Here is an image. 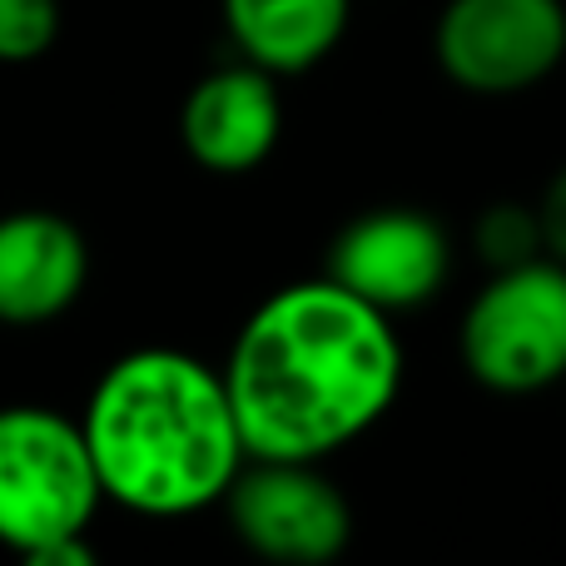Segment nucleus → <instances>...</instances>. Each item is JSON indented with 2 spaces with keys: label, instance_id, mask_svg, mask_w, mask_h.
<instances>
[{
  "label": "nucleus",
  "instance_id": "f03ea898",
  "mask_svg": "<svg viewBox=\"0 0 566 566\" xmlns=\"http://www.w3.org/2000/svg\"><path fill=\"white\" fill-rule=\"evenodd\" d=\"M80 432L105 497L139 517L214 507L249 462L224 373L179 348H135L109 363Z\"/></svg>",
  "mask_w": 566,
  "mask_h": 566
},
{
  "label": "nucleus",
  "instance_id": "9b49d317",
  "mask_svg": "<svg viewBox=\"0 0 566 566\" xmlns=\"http://www.w3.org/2000/svg\"><path fill=\"white\" fill-rule=\"evenodd\" d=\"M478 254L488 259V269H507V264H527L542 254V229H537V209L522 205H497L478 219Z\"/></svg>",
  "mask_w": 566,
  "mask_h": 566
},
{
  "label": "nucleus",
  "instance_id": "0eeeda50",
  "mask_svg": "<svg viewBox=\"0 0 566 566\" xmlns=\"http://www.w3.org/2000/svg\"><path fill=\"white\" fill-rule=\"evenodd\" d=\"M323 274L398 318L442 293L452 274V239L428 209L382 205L333 234Z\"/></svg>",
  "mask_w": 566,
  "mask_h": 566
},
{
  "label": "nucleus",
  "instance_id": "7ed1b4c3",
  "mask_svg": "<svg viewBox=\"0 0 566 566\" xmlns=\"http://www.w3.org/2000/svg\"><path fill=\"white\" fill-rule=\"evenodd\" d=\"M462 368L502 398H527L566 378V264L537 254L492 269L462 313Z\"/></svg>",
  "mask_w": 566,
  "mask_h": 566
},
{
  "label": "nucleus",
  "instance_id": "4468645a",
  "mask_svg": "<svg viewBox=\"0 0 566 566\" xmlns=\"http://www.w3.org/2000/svg\"><path fill=\"white\" fill-rule=\"evenodd\" d=\"M20 566H99V557L85 542V532H75V537H55V542H40V547L20 552Z\"/></svg>",
  "mask_w": 566,
  "mask_h": 566
},
{
  "label": "nucleus",
  "instance_id": "1a4fd4ad",
  "mask_svg": "<svg viewBox=\"0 0 566 566\" xmlns=\"http://www.w3.org/2000/svg\"><path fill=\"white\" fill-rule=\"evenodd\" d=\"M90 279L85 234L55 209L0 219V323H50L75 308Z\"/></svg>",
  "mask_w": 566,
  "mask_h": 566
},
{
  "label": "nucleus",
  "instance_id": "9d476101",
  "mask_svg": "<svg viewBox=\"0 0 566 566\" xmlns=\"http://www.w3.org/2000/svg\"><path fill=\"white\" fill-rule=\"evenodd\" d=\"M353 0H224V25L239 55L269 75H303L348 30Z\"/></svg>",
  "mask_w": 566,
  "mask_h": 566
},
{
  "label": "nucleus",
  "instance_id": "39448f33",
  "mask_svg": "<svg viewBox=\"0 0 566 566\" xmlns=\"http://www.w3.org/2000/svg\"><path fill=\"white\" fill-rule=\"evenodd\" d=\"M438 70L472 95H522L566 60L562 0H448L432 30Z\"/></svg>",
  "mask_w": 566,
  "mask_h": 566
},
{
  "label": "nucleus",
  "instance_id": "423d86ee",
  "mask_svg": "<svg viewBox=\"0 0 566 566\" xmlns=\"http://www.w3.org/2000/svg\"><path fill=\"white\" fill-rule=\"evenodd\" d=\"M224 507L239 542L274 566H328L353 537L348 497L318 462L249 458L229 482Z\"/></svg>",
  "mask_w": 566,
  "mask_h": 566
},
{
  "label": "nucleus",
  "instance_id": "f8f14e48",
  "mask_svg": "<svg viewBox=\"0 0 566 566\" xmlns=\"http://www.w3.org/2000/svg\"><path fill=\"white\" fill-rule=\"evenodd\" d=\"M60 35V6L55 0H0V60L25 65L40 60Z\"/></svg>",
  "mask_w": 566,
  "mask_h": 566
},
{
  "label": "nucleus",
  "instance_id": "6e6552de",
  "mask_svg": "<svg viewBox=\"0 0 566 566\" xmlns=\"http://www.w3.org/2000/svg\"><path fill=\"white\" fill-rule=\"evenodd\" d=\"M274 80L279 75L249 65V60L209 70L179 109V139H185L189 159L205 165L209 175H249L264 165L283 135Z\"/></svg>",
  "mask_w": 566,
  "mask_h": 566
},
{
  "label": "nucleus",
  "instance_id": "ddd939ff",
  "mask_svg": "<svg viewBox=\"0 0 566 566\" xmlns=\"http://www.w3.org/2000/svg\"><path fill=\"white\" fill-rule=\"evenodd\" d=\"M537 229H542V254L566 264V165L547 179L537 199Z\"/></svg>",
  "mask_w": 566,
  "mask_h": 566
},
{
  "label": "nucleus",
  "instance_id": "20e7f679",
  "mask_svg": "<svg viewBox=\"0 0 566 566\" xmlns=\"http://www.w3.org/2000/svg\"><path fill=\"white\" fill-rule=\"evenodd\" d=\"M99 502L80 418L35 402L0 408V542L10 552L85 532Z\"/></svg>",
  "mask_w": 566,
  "mask_h": 566
},
{
  "label": "nucleus",
  "instance_id": "f257e3e1",
  "mask_svg": "<svg viewBox=\"0 0 566 566\" xmlns=\"http://www.w3.org/2000/svg\"><path fill=\"white\" fill-rule=\"evenodd\" d=\"M219 373L249 458L323 462L388 418L402 343L388 313L318 274L269 293Z\"/></svg>",
  "mask_w": 566,
  "mask_h": 566
}]
</instances>
